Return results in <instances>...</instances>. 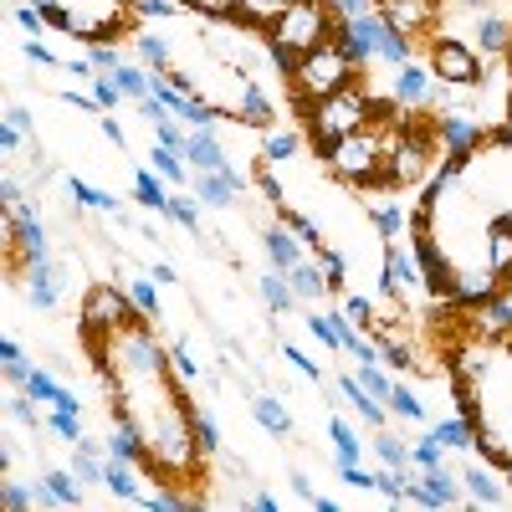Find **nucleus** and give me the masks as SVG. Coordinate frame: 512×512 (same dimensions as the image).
I'll list each match as a JSON object with an SVG mask.
<instances>
[{"instance_id":"obj_18","label":"nucleus","mask_w":512,"mask_h":512,"mask_svg":"<svg viewBox=\"0 0 512 512\" xmlns=\"http://www.w3.org/2000/svg\"><path fill=\"white\" fill-rule=\"evenodd\" d=\"M472 47L492 62V57H507L512 52V16L507 11H497V6H487V11H477L472 16Z\"/></svg>"},{"instance_id":"obj_3","label":"nucleus","mask_w":512,"mask_h":512,"mask_svg":"<svg viewBox=\"0 0 512 512\" xmlns=\"http://www.w3.org/2000/svg\"><path fill=\"white\" fill-rule=\"evenodd\" d=\"M128 47L149 72L169 77L221 123L277 128L282 113L297 108L292 57L267 26L190 11L180 0H139V26Z\"/></svg>"},{"instance_id":"obj_40","label":"nucleus","mask_w":512,"mask_h":512,"mask_svg":"<svg viewBox=\"0 0 512 512\" xmlns=\"http://www.w3.org/2000/svg\"><path fill=\"white\" fill-rule=\"evenodd\" d=\"M0 502H6L11 512H26V507H36V502H41V487H31V492H26V487H21V482L6 472V487H0Z\"/></svg>"},{"instance_id":"obj_8","label":"nucleus","mask_w":512,"mask_h":512,"mask_svg":"<svg viewBox=\"0 0 512 512\" xmlns=\"http://www.w3.org/2000/svg\"><path fill=\"white\" fill-rule=\"evenodd\" d=\"M359 77V62L344 52V41H323V47H313L308 57L292 62V93H297V108H308L338 88H349V82Z\"/></svg>"},{"instance_id":"obj_19","label":"nucleus","mask_w":512,"mask_h":512,"mask_svg":"<svg viewBox=\"0 0 512 512\" xmlns=\"http://www.w3.org/2000/svg\"><path fill=\"white\" fill-rule=\"evenodd\" d=\"M262 251H267V262H272L277 272H292V267L303 262V256H308L313 246H308L303 236H297V231H292V226H287V221L277 216V221H272V226L262 231Z\"/></svg>"},{"instance_id":"obj_22","label":"nucleus","mask_w":512,"mask_h":512,"mask_svg":"<svg viewBox=\"0 0 512 512\" xmlns=\"http://www.w3.org/2000/svg\"><path fill=\"white\" fill-rule=\"evenodd\" d=\"M338 390H344L349 410L369 425V431H379V425H390V405H384L379 395H369L364 384H359V374H344V379H338Z\"/></svg>"},{"instance_id":"obj_43","label":"nucleus","mask_w":512,"mask_h":512,"mask_svg":"<svg viewBox=\"0 0 512 512\" xmlns=\"http://www.w3.org/2000/svg\"><path fill=\"white\" fill-rule=\"evenodd\" d=\"M169 354H175V364H180V374L195 384L200 379V359H195V349L185 344V338H175V344H169Z\"/></svg>"},{"instance_id":"obj_34","label":"nucleus","mask_w":512,"mask_h":512,"mask_svg":"<svg viewBox=\"0 0 512 512\" xmlns=\"http://www.w3.org/2000/svg\"><path fill=\"white\" fill-rule=\"evenodd\" d=\"M47 431H52L62 446H77V441H82V415H77V405H52V410H47Z\"/></svg>"},{"instance_id":"obj_45","label":"nucleus","mask_w":512,"mask_h":512,"mask_svg":"<svg viewBox=\"0 0 512 512\" xmlns=\"http://www.w3.org/2000/svg\"><path fill=\"white\" fill-rule=\"evenodd\" d=\"M149 277H154L159 287H175V282H180V277H175V267H169V262H154V267H149Z\"/></svg>"},{"instance_id":"obj_24","label":"nucleus","mask_w":512,"mask_h":512,"mask_svg":"<svg viewBox=\"0 0 512 512\" xmlns=\"http://www.w3.org/2000/svg\"><path fill=\"white\" fill-rule=\"evenodd\" d=\"M16 390H26V395H31V400H36L41 410H52V405H77L67 384H62V379H52L47 369H36V364L26 369V379L16 384Z\"/></svg>"},{"instance_id":"obj_25","label":"nucleus","mask_w":512,"mask_h":512,"mask_svg":"<svg viewBox=\"0 0 512 512\" xmlns=\"http://www.w3.org/2000/svg\"><path fill=\"white\" fill-rule=\"evenodd\" d=\"M431 436L451 451V456H466V451H477V431H472V420H466L461 410L456 415H441V420H431Z\"/></svg>"},{"instance_id":"obj_41","label":"nucleus","mask_w":512,"mask_h":512,"mask_svg":"<svg viewBox=\"0 0 512 512\" xmlns=\"http://www.w3.org/2000/svg\"><path fill=\"white\" fill-rule=\"evenodd\" d=\"M0 369H6V384H21L26 379V354H21V344H16V338H6V344H0Z\"/></svg>"},{"instance_id":"obj_1","label":"nucleus","mask_w":512,"mask_h":512,"mask_svg":"<svg viewBox=\"0 0 512 512\" xmlns=\"http://www.w3.org/2000/svg\"><path fill=\"white\" fill-rule=\"evenodd\" d=\"M77 338L98 369L113 425L134 436L149 482L205 502V482H210V446L200 431L205 410L195 405L190 379L180 374L154 318L139 313L123 287L98 282L82 297Z\"/></svg>"},{"instance_id":"obj_36","label":"nucleus","mask_w":512,"mask_h":512,"mask_svg":"<svg viewBox=\"0 0 512 512\" xmlns=\"http://www.w3.org/2000/svg\"><path fill=\"white\" fill-rule=\"evenodd\" d=\"M384 405H390V415H405V420H415V425L431 420V410L420 405V395L410 390V384H400V379H395V390H390V400H384Z\"/></svg>"},{"instance_id":"obj_33","label":"nucleus","mask_w":512,"mask_h":512,"mask_svg":"<svg viewBox=\"0 0 512 512\" xmlns=\"http://www.w3.org/2000/svg\"><path fill=\"white\" fill-rule=\"evenodd\" d=\"M62 185H67L72 205H82V210H103V216H118V195H108V190L88 185V180H82V175H67Z\"/></svg>"},{"instance_id":"obj_16","label":"nucleus","mask_w":512,"mask_h":512,"mask_svg":"<svg viewBox=\"0 0 512 512\" xmlns=\"http://www.w3.org/2000/svg\"><path fill=\"white\" fill-rule=\"evenodd\" d=\"M364 216L374 221V231H379L384 241H405V236L415 231V210H405L395 190H374V200L364 205Z\"/></svg>"},{"instance_id":"obj_4","label":"nucleus","mask_w":512,"mask_h":512,"mask_svg":"<svg viewBox=\"0 0 512 512\" xmlns=\"http://www.w3.org/2000/svg\"><path fill=\"white\" fill-rule=\"evenodd\" d=\"M446 379L456 390V410L477 431V451L512 482V323L456 308L446 333Z\"/></svg>"},{"instance_id":"obj_28","label":"nucleus","mask_w":512,"mask_h":512,"mask_svg":"<svg viewBox=\"0 0 512 512\" xmlns=\"http://www.w3.org/2000/svg\"><path fill=\"white\" fill-rule=\"evenodd\" d=\"M369 451L379 466H390V472H415L410 466V446L400 436H390V425H379V431H369Z\"/></svg>"},{"instance_id":"obj_10","label":"nucleus","mask_w":512,"mask_h":512,"mask_svg":"<svg viewBox=\"0 0 512 512\" xmlns=\"http://www.w3.org/2000/svg\"><path fill=\"white\" fill-rule=\"evenodd\" d=\"M446 98V88H441V77L425 67V62H400V67H390V103L400 108V113H425V108H436Z\"/></svg>"},{"instance_id":"obj_9","label":"nucleus","mask_w":512,"mask_h":512,"mask_svg":"<svg viewBox=\"0 0 512 512\" xmlns=\"http://www.w3.org/2000/svg\"><path fill=\"white\" fill-rule=\"evenodd\" d=\"M425 67L441 77L446 93H466V88H477V82L487 77V57L472 47V41H461V36H431L425 41Z\"/></svg>"},{"instance_id":"obj_12","label":"nucleus","mask_w":512,"mask_h":512,"mask_svg":"<svg viewBox=\"0 0 512 512\" xmlns=\"http://www.w3.org/2000/svg\"><path fill=\"white\" fill-rule=\"evenodd\" d=\"M190 11H210V16H236V21H251V26H277L297 0H180Z\"/></svg>"},{"instance_id":"obj_35","label":"nucleus","mask_w":512,"mask_h":512,"mask_svg":"<svg viewBox=\"0 0 512 512\" xmlns=\"http://www.w3.org/2000/svg\"><path fill=\"white\" fill-rule=\"evenodd\" d=\"M446 461H451V451L431 431H425L420 441H410V466H415V472H431V466H446Z\"/></svg>"},{"instance_id":"obj_32","label":"nucleus","mask_w":512,"mask_h":512,"mask_svg":"<svg viewBox=\"0 0 512 512\" xmlns=\"http://www.w3.org/2000/svg\"><path fill=\"white\" fill-rule=\"evenodd\" d=\"M251 415H256V425H262L267 436H292V415H287V405L277 395H251Z\"/></svg>"},{"instance_id":"obj_17","label":"nucleus","mask_w":512,"mask_h":512,"mask_svg":"<svg viewBox=\"0 0 512 512\" xmlns=\"http://www.w3.org/2000/svg\"><path fill=\"white\" fill-rule=\"evenodd\" d=\"M190 190H195L200 205H210V210H231L236 195H241V169H236V164H226V169H195Z\"/></svg>"},{"instance_id":"obj_37","label":"nucleus","mask_w":512,"mask_h":512,"mask_svg":"<svg viewBox=\"0 0 512 512\" xmlns=\"http://www.w3.org/2000/svg\"><path fill=\"white\" fill-rule=\"evenodd\" d=\"M200 195H185V190H175V195H169V210H164V216L169 221H175V226H185V231H200Z\"/></svg>"},{"instance_id":"obj_7","label":"nucleus","mask_w":512,"mask_h":512,"mask_svg":"<svg viewBox=\"0 0 512 512\" xmlns=\"http://www.w3.org/2000/svg\"><path fill=\"white\" fill-rule=\"evenodd\" d=\"M384 113H395V103H379V98L364 88V82L354 77L349 88H338V93L308 103V134L318 139V149H328L333 139L354 134V128H369V123L384 118Z\"/></svg>"},{"instance_id":"obj_14","label":"nucleus","mask_w":512,"mask_h":512,"mask_svg":"<svg viewBox=\"0 0 512 512\" xmlns=\"http://www.w3.org/2000/svg\"><path fill=\"white\" fill-rule=\"evenodd\" d=\"M379 11H384V21H395L410 41H431L441 0H379Z\"/></svg>"},{"instance_id":"obj_13","label":"nucleus","mask_w":512,"mask_h":512,"mask_svg":"<svg viewBox=\"0 0 512 512\" xmlns=\"http://www.w3.org/2000/svg\"><path fill=\"white\" fill-rule=\"evenodd\" d=\"M410 502L415 507H461L466 492H461V472L446 461V466H431V472H415L410 477Z\"/></svg>"},{"instance_id":"obj_23","label":"nucleus","mask_w":512,"mask_h":512,"mask_svg":"<svg viewBox=\"0 0 512 512\" xmlns=\"http://www.w3.org/2000/svg\"><path fill=\"white\" fill-rule=\"evenodd\" d=\"M36 487H41V502H52V507H77L82 502V477L72 472V466H47Z\"/></svg>"},{"instance_id":"obj_39","label":"nucleus","mask_w":512,"mask_h":512,"mask_svg":"<svg viewBox=\"0 0 512 512\" xmlns=\"http://www.w3.org/2000/svg\"><path fill=\"white\" fill-rule=\"evenodd\" d=\"M93 98H98L103 113H118V108L128 103V93L118 88V77H113V72H98V77H93Z\"/></svg>"},{"instance_id":"obj_21","label":"nucleus","mask_w":512,"mask_h":512,"mask_svg":"<svg viewBox=\"0 0 512 512\" xmlns=\"http://www.w3.org/2000/svg\"><path fill=\"white\" fill-rule=\"evenodd\" d=\"M185 159H190V169H226V164H236V159L226 154L221 134H216V123H210V128H190Z\"/></svg>"},{"instance_id":"obj_38","label":"nucleus","mask_w":512,"mask_h":512,"mask_svg":"<svg viewBox=\"0 0 512 512\" xmlns=\"http://www.w3.org/2000/svg\"><path fill=\"white\" fill-rule=\"evenodd\" d=\"M123 292L134 297V308H139V313H149L154 323L164 318V313H159V282H154V277H134V282H128Z\"/></svg>"},{"instance_id":"obj_2","label":"nucleus","mask_w":512,"mask_h":512,"mask_svg":"<svg viewBox=\"0 0 512 512\" xmlns=\"http://www.w3.org/2000/svg\"><path fill=\"white\" fill-rule=\"evenodd\" d=\"M502 62L512 72V52ZM410 241L441 303L487 308L512 292V98L497 128L436 164L415 200Z\"/></svg>"},{"instance_id":"obj_6","label":"nucleus","mask_w":512,"mask_h":512,"mask_svg":"<svg viewBox=\"0 0 512 512\" xmlns=\"http://www.w3.org/2000/svg\"><path fill=\"white\" fill-rule=\"evenodd\" d=\"M400 113V108H395ZM395 113H384V118H374L369 128H354V134H344V139H333L328 149H323V159H328V169L344 185H354V190H395V169H390V123H395Z\"/></svg>"},{"instance_id":"obj_42","label":"nucleus","mask_w":512,"mask_h":512,"mask_svg":"<svg viewBox=\"0 0 512 512\" xmlns=\"http://www.w3.org/2000/svg\"><path fill=\"white\" fill-rule=\"evenodd\" d=\"M282 359L297 369V374H303V379H313V384H323V364L318 359H308L303 349H292V344H282Z\"/></svg>"},{"instance_id":"obj_5","label":"nucleus","mask_w":512,"mask_h":512,"mask_svg":"<svg viewBox=\"0 0 512 512\" xmlns=\"http://www.w3.org/2000/svg\"><path fill=\"white\" fill-rule=\"evenodd\" d=\"M47 16V26L77 47H103V41H128L139 26V0H31Z\"/></svg>"},{"instance_id":"obj_44","label":"nucleus","mask_w":512,"mask_h":512,"mask_svg":"<svg viewBox=\"0 0 512 512\" xmlns=\"http://www.w3.org/2000/svg\"><path fill=\"white\" fill-rule=\"evenodd\" d=\"M344 313L359 323V328H374L379 318H374V303H369V297H344Z\"/></svg>"},{"instance_id":"obj_29","label":"nucleus","mask_w":512,"mask_h":512,"mask_svg":"<svg viewBox=\"0 0 512 512\" xmlns=\"http://www.w3.org/2000/svg\"><path fill=\"white\" fill-rule=\"evenodd\" d=\"M303 144H308V139L297 134V128H282V123H277V128H267V144H262V164H267V169H277V164H292L297 154H303Z\"/></svg>"},{"instance_id":"obj_15","label":"nucleus","mask_w":512,"mask_h":512,"mask_svg":"<svg viewBox=\"0 0 512 512\" xmlns=\"http://www.w3.org/2000/svg\"><path fill=\"white\" fill-rule=\"evenodd\" d=\"M16 277H21V292H26V303H31L36 313H52V308H62V292H67V282H62L57 262H36V267H21Z\"/></svg>"},{"instance_id":"obj_11","label":"nucleus","mask_w":512,"mask_h":512,"mask_svg":"<svg viewBox=\"0 0 512 512\" xmlns=\"http://www.w3.org/2000/svg\"><path fill=\"white\" fill-rule=\"evenodd\" d=\"M456 472H461V492H466V502H472V507H512V492L502 487L497 466L487 456L477 461V451H466Z\"/></svg>"},{"instance_id":"obj_20","label":"nucleus","mask_w":512,"mask_h":512,"mask_svg":"<svg viewBox=\"0 0 512 512\" xmlns=\"http://www.w3.org/2000/svg\"><path fill=\"white\" fill-rule=\"evenodd\" d=\"M287 282H292V292H297V303H308V308H318L323 297L333 292V282H328V272H323V262H318L313 251H308L292 272H287Z\"/></svg>"},{"instance_id":"obj_30","label":"nucleus","mask_w":512,"mask_h":512,"mask_svg":"<svg viewBox=\"0 0 512 512\" xmlns=\"http://www.w3.org/2000/svg\"><path fill=\"white\" fill-rule=\"evenodd\" d=\"M256 287H262V303H267L277 318H287V313L303 308V303H297V292H292V282H287V272H277V267L256 277Z\"/></svg>"},{"instance_id":"obj_26","label":"nucleus","mask_w":512,"mask_h":512,"mask_svg":"<svg viewBox=\"0 0 512 512\" xmlns=\"http://www.w3.org/2000/svg\"><path fill=\"white\" fill-rule=\"evenodd\" d=\"M169 195H175V185H169L154 164H144V169H134V200L144 205V210H154V216H164L169 210Z\"/></svg>"},{"instance_id":"obj_31","label":"nucleus","mask_w":512,"mask_h":512,"mask_svg":"<svg viewBox=\"0 0 512 512\" xmlns=\"http://www.w3.org/2000/svg\"><path fill=\"white\" fill-rule=\"evenodd\" d=\"M113 77H118V88L128 93V103H144V98L154 93V72H149L139 57H123V62L113 67Z\"/></svg>"},{"instance_id":"obj_27","label":"nucleus","mask_w":512,"mask_h":512,"mask_svg":"<svg viewBox=\"0 0 512 512\" xmlns=\"http://www.w3.org/2000/svg\"><path fill=\"white\" fill-rule=\"evenodd\" d=\"M328 441H333V461L338 466H359L364 461V441L344 415H328Z\"/></svg>"}]
</instances>
